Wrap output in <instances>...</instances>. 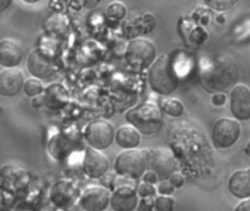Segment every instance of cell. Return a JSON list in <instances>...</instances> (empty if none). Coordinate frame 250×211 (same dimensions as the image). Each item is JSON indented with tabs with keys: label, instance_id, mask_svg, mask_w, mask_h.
<instances>
[{
	"label": "cell",
	"instance_id": "1",
	"mask_svg": "<svg viewBox=\"0 0 250 211\" xmlns=\"http://www.w3.org/2000/svg\"><path fill=\"white\" fill-rule=\"evenodd\" d=\"M202 85L215 94L232 89L238 81V68L234 59L227 53L206 56L200 62Z\"/></svg>",
	"mask_w": 250,
	"mask_h": 211
},
{
	"label": "cell",
	"instance_id": "2",
	"mask_svg": "<svg viewBox=\"0 0 250 211\" xmlns=\"http://www.w3.org/2000/svg\"><path fill=\"white\" fill-rule=\"evenodd\" d=\"M149 85L150 88L161 94H172L178 88V72L174 68V63L169 56L162 54L149 69Z\"/></svg>",
	"mask_w": 250,
	"mask_h": 211
},
{
	"label": "cell",
	"instance_id": "3",
	"mask_svg": "<svg viewBox=\"0 0 250 211\" xmlns=\"http://www.w3.org/2000/svg\"><path fill=\"white\" fill-rule=\"evenodd\" d=\"M128 125L134 126L140 134L152 135L156 134L164 125V115L158 104L155 103H143L136 106L125 115Z\"/></svg>",
	"mask_w": 250,
	"mask_h": 211
},
{
	"label": "cell",
	"instance_id": "4",
	"mask_svg": "<svg viewBox=\"0 0 250 211\" xmlns=\"http://www.w3.org/2000/svg\"><path fill=\"white\" fill-rule=\"evenodd\" d=\"M149 150H127L115 158V172L119 176L140 179L149 169Z\"/></svg>",
	"mask_w": 250,
	"mask_h": 211
},
{
	"label": "cell",
	"instance_id": "5",
	"mask_svg": "<svg viewBox=\"0 0 250 211\" xmlns=\"http://www.w3.org/2000/svg\"><path fill=\"white\" fill-rule=\"evenodd\" d=\"M158 59V52L155 44L147 38H134L128 43L125 50L127 65L134 70L150 69Z\"/></svg>",
	"mask_w": 250,
	"mask_h": 211
},
{
	"label": "cell",
	"instance_id": "6",
	"mask_svg": "<svg viewBox=\"0 0 250 211\" xmlns=\"http://www.w3.org/2000/svg\"><path fill=\"white\" fill-rule=\"evenodd\" d=\"M115 135H116V129L109 121L104 119H97L88 123L84 131V138L87 144L90 145V148L97 151H103L109 148L115 141Z\"/></svg>",
	"mask_w": 250,
	"mask_h": 211
},
{
	"label": "cell",
	"instance_id": "7",
	"mask_svg": "<svg viewBox=\"0 0 250 211\" xmlns=\"http://www.w3.org/2000/svg\"><path fill=\"white\" fill-rule=\"evenodd\" d=\"M241 135L240 122L235 119L219 118L215 121L210 132L212 142L216 148H229L232 147Z\"/></svg>",
	"mask_w": 250,
	"mask_h": 211
},
{
	"label": "cell",
	"instance_id": "8",
	"mask_svg": "<svg viewBox=\"0 0 250 211\" xmlns=\"http://www.w3.org/2000/svg\"><path fill=\"white\" fill-rule=\"evenodd\" d=\"M149 170L161 180H168L177 173V160L171 151L165 148H156L149 153Z\"/></svg>",
	"mask_w": 250,
	"mask_h": 211
},
{
	"label": "cell",
	"instance_id": "9",
	"mask_svg": "<svg viewBox=\"0 0 250 211\" xmlns=\"http://www.w3.org/2000/svg\"><path fill=\"white\" fill-rule=\"evenodd\" d=\"M110 192L103 186H90L78 198L84 211H104L110 205Z\"/></svg>",
	"mask_w": 250,
	"mask_h": 211
},
{
	"label": "cell",
	"instance_id": "10",
	"mask_svg": "<svg viewBox=\"0 0 250 211\" xmlns=\"http://www.w3.org/2000/svg\"><path fill=\"white\" fill-rule=\"evenodd\" d=\"M27 69L33 78L47 79L55 75V62L50 56L43 53L40 49L30 52L27 56Z\"/></svg>",
	"mask_w": 250,
	"mask_h": 211
},
{
	"label": "cell",
	"instance_id": "11",
	"mask_svg": "<svg viewBox=\"0 0 250 211\" xmlns=\"http://www.w3.org/2000/svg\"><path fill=\"white\" fill-rule=\"evenodd\" d=\"M229 109L235 121L250 119V88L237 84L229 92Z\"/></svg>",
	"mask_w": 250,
	"mask_h": 211
},
{
	"label": "cell",
	"instance_id": "12",
	"mask_svg": "<svg viewBox=\"0 0 250 211\" xmlns=\"http://www.w3.org/2000/svg\"><path fill=\"white\" fill-rule=\"evenodd\" d=\"M110 207L115 211H134L139 207L137 189L128 185L115 188L110 195Z\"/></svg>",
	"mask_w": 250,
	"mask_h": 211
},
{
	"label": "cell",
	"instance_id": "13",
	"mask_svg": "<svg viewBox=\"0 0 250 211\" xmlns=\"http://www.w3.org/2000/svg\"><path fill=\"white\" fill-rule=\"evenodd\" d=\"M83 170L88 177L100 179L109 170V158L93 148H87L83 158Z\"/></svg>",
	"mask_w": 250,
	"mask_h": 211
},
{
	"label": "cell",
	"instance_id": "14",
	"mask_svg": "<svg viewBox=\"0 0 250 211\" xmlns=\"http://www.w3.org/2000/svg\"><path fill=\"white\" fill-rule=\"evenodd\" d=\"M24 59L22 46L12 38L0 40V66L5 69H17Z\"/></svg>",
	"mask_w": 250,
	"mask_h": 211
},
{
	"label": "cell",
	"instance_id": "15",
	"mask_svg": "<svg viewBox=\"0 0 250 211\" xmlns=\"http://www.w3.org/2000/svg\"><path fill=\"white\" fill-rule=\"evenodd\" d=\"M24 73L18 69H5L0 72V95L2 97H15L24 91L25 84Z\"/></svg>",
	"mask_w": 250,
	"mask_h": 211
},
{
	"label": "cell",
	"instance_id": "16",
	"mask_svg": "<svg viewBox=\"0 0 250 211\" xmlns=\"http://www.w3.org/2000/svg\"><path fill=\"white\" fill-rule=\"evenodd\" d=\"M47 109L59 110L63 109L69 101L68 89L61 84H52L44 89V94L39 97Z\"/></svg>",
	"mask_w": 250,
	"mask_h": 211
},
{
	"label": "cell",
	"instance_id": "17",
	"mask_svg": "<svg viewBox=\"0 0 250 211\" xmlns=\"http://www.w3.org/2000/svg\"><path fill=\"white\" fill-rule=\"evenodd\" d=\"M77 198V189L71 180H58L50 189V199L58 207H69Z\"/></svg>",
	"mask_w": 250,
	"mask_h": 211
},
{
	"label": "cell",
	"instance_id": "18",
	"mask_svg": "<svg viewBox=\"0 0 250 211\" xmlns=\"http://www.w3.org/2000/svg\"><path fill=\"white\" fill-rule=\"evenodd\" d=\"M228 191L238 199L250 198V169L235 170L228 179Z\"/></svg>",
	"mask_w": 250,
	"mask_h": 211
},
{
	"label": "cell",
	"instance_id": "19",
	"mask_svg": "<svg viewBox=\"0 0 250 211\" xmlns=\"http://www.w3.org/2000/svg\"><path fill=\"white\" fill-rule=\"evenodd\" d=\"M142 141V134L131 125H122L116 129L115 142L124 150H137Z\"/></svg>",
	"mask_w": 250,
	"mask_h": 211
},
{
	"label": "cell",
	"instance_id": "20",
	"mask_svg": "<svg viewBox=\"0 0 250 211\" xmlns=\"http://www.w3.org/2000/svg\"><path fill=\"white\" fill-rule=\"evenodd\" d=\"M133 27H136L137 35L139 34H149L156 28V18L152 14H143L137 18V21L133 24Z\"/></svg>",
	"mask_w": 250,
	"mask_h": 211
},
{
	"label": "cell",
	"instance_id": "21",
	"mask_svg": "<svg viewBox=\"0 0 250 211\" xmlns=\"http://www.w3.org/2000/svg\"><path fill=\"white\" fill-rule=\"evenodd\" d=\"M161 110L169 116L178 118L184 113V104L177 98H168L167 97L161 101Z\"/></svg>",
	"mask_w": 250,
	"mask_h": 211
},
{
	"label": "cell",
	"instance_id": "22",
	"mask_svg": "<svg viewBox=\"0 0 250 211\" xmlns=\"http://www.w3.org/2000/svg\"><path fill=\"white\" fill-rule=\"evenodd\" d=\"M44 89L46 88H44L42 79H37V78H33V76L28 78L25 81V84H24V92L30 98H37V97L43 95Z\"/></svg>",
	"mask_w": 250,
	"mask_h": 211
},
{
	"label": "cell",
	"instance_id": "23",
	"mask_svg": "<svg viewBox=\"0 0 250 211\" xmlns=\"http://www.w3.org/2000/svg\"><path fill=\"white\" fill-rule=\"evenodd\" d=\"M106 17L110 19V21H115V22H119L122 21L125 17H127V6L121 2H113L107 6L106 9Z\"/></svg>",
	"mask_w": 250,
	"mask_h": 211
},
{
	"label": "cell",
	"instance_id": "24",
	"mask_svg": "<svg viewBox=\"0 0 250 211\" xmlns=\"http://www.w3.org/2000/svg\"><path fill=\"white\" fill-rule=\"evenodd\" d=\"M175 201L171 196L161 195L155 199V210L156 211H174Z\"/></svg>",
	"mask_w": 250,
	"mask_h": 211
},
{
	"label": "cell",
	"instance_id": "25",
	"mask_svg": "<svg viewBox=\"0 0 250 211\" xmlns=\"http://www.w3.org/2000/svg\"><path fill=\"white\" fill-rule=\"evenodd\" d=\"M235 0H206V5L215 11H225L235 5Z\"/></svg>",
	"mask_w": 250,
	"mask_h": 211
},
{
	"label": "cell",
	"instance_id": "26",
	"mask_svg": "<svg viewBox=\"0 0 250 211\" xmlns=\"http://www.w3.org/2000/svg\"><path fill=\"white\" fill-rule=\"evenodd\" d=\"M137 193H139L142 198H152V196H155V193H156L155 185H150V183L143 182V183L137 188Z\"/></svg>",
	"mask_w": 250,
	"mask_h": 211
},
{
	"label": "cell",
	"instance_id": "27",
	"mask_svg": "<svg viewBox=\"0 0 250 211\" xmlns=\"http://www.w3.org/2000/svg\"><path fill=\"white\" fill-rule=\"evenodd\" d=\"M174 191H175V188L169 183V180H162L158 186V192L165 196H169Z\"/></svg>",
	"mask_w": 250,
	"mask_h": 211
},
{
	"label": "cell",
	"instance_id": "28",
	"mask_svg": "<svg viewBox=\"0 0 250 211\" xmlns=\"http://www.w3.org/2000/svg\"><path fill=\"white\" fill-rule=\"evenodd\" d=\"M155 199H156L155 196H152V198H143L140 201V205H139L140 211H152L155 208Z\"/></svg>",
	"mask_w": 250,
	"mask_h": 211
},
{
	"label": "cell",
	"instance_id": "29",
	"mask_svg": "<svg viewBox=\"0 0 250 211\" xmlns=\"http://www.w3.org/2000/svg\"><path fill=\"white\" fill-rule=\"evenodd\" d=\"M168 180H169V183H171L174 188H181V186L184 185V177H183V175H181V173H178V172H177V173H174Z\"/></svg>",
	"mask_w": 250,
	"mask_h": 211
},
{
	"label": "cell",
	"instance_id": "30",
	"mask_svg": "<svg viewBox=\"0 0 250 211\" xmlns=\"http://www.w3.org/2000/svg\"><path fill=\"white\" fill-rule=\"evenodd\" d=\"M210 101H212V104L215 106V107H221V106H224V104H225V101H227V95H225V94H222V92H219V94H213V95H212V98H210Z\"/></svg>",
	"mask_w": 250,
	"mask_h": 211
},
{
	"label": "cell",
	"instance_id": "31",
	"mask_svg": "<svg viewBox=\"0 0 250 211\" xmlns=\"http://www.w3.org/2000/svg\"><path fill=\"white\" fill-rule=\"evenodd\" d=\"M234 211H250V199H243L240 204H237Z\"/></svg>",
	"mask_w": 250,
	"mask_h": 211
},
{
	"label": "cell",
	"instance_id": "32",
	"mask_svg": "<svg viewBox=\"0 0 250 211\" xmlns=\"http://www.w3.org/2000/svg\"><path fill=\"white\" fill-rule=\"evenodd\" d=\"M156 180H158V176L155 175V173H152L150 170L143 176V182H146V183H150V185H155L156 183Z\"/></svg>",
	"mask_w": 250,
	"mask_h": 211
},
{
	"label": "cell",
	"instance_id": "33",
	"mask_svg": "<svg viewBox=\"0 0 250 211\" xmlns=\"http://www.w3.org/2000/svg\"><path fill=\"white\" fill-rule=\"evenodd\" d=\"M12 5V0H0V14L5 12Z\"/></svg>",
	"mask_w": 250,
	"mask_h": 211
},
{
	"label": "cell",
	"instance_id": "34",
	"mask_svg": "<svg viewBox=\"0 0 250 211\" xmlns=\"http://www.w3.org/2000/svg\"><path fill=\"white\" fill-rule=\"evenodd\" d=\"M99 0H91V2H83V6L84 8H88V9H91V8H96V6H99Z\"/></svg>",
	"mask_w": 250,
	"mask_h": 211
},
{
	"label": "cell",
	"instance_id": "35",
	"mask_svg": "<svg viewBox=\"0 0 250 211\" xmlns=\"http://www.w3.org/2000/svg\"><path fill=\"white\" fill-rule=\"evenodd\" d=\"M50 8H59V11L62 9V5H58V3H50Z\"/></svg>",
	"mask_w": 250,
	"mask_h": 211
},
{
	"label": "cell",
	"instance_id": "36",
	"mask_svg": "<svg viewBox=\"0 0 250 211\" xmlns=\"http://www.w3.org/2000/svg\"><path fill=\"white\" fill-rule=\"evenodd\" d=\"M246 154L250 156V141H249V144L246 145Z\"/></svg>",
	"mask_w": 250,
	"mask_h": 211
},
{
	"label": "cell",
	"instance_id": "37",
	"mask_svg": "<svg viewBox=\"0 0 250 211\" xmlns=\"http://www.w3.org/2000/svg\"><path fill=\"white\" fill-rule=\"evenodd\" d=\"M0 72H2V66H0Z\"/></svg>",
	"mask_w": 250,
	"mask_h": 211
},
{
	"label": "cell",
	"instance_id": "38",
	"mask_svg": "<svg viewBox=\"0 0 250 211\" xmlns=\"http://www.w3.org/2000/svg\"><path fill=\"white\" fill-rule=\"evenodd\" d=\"M0 199H2V198H0Z\"/></svg>",
	"mask_w": 250,
	"mask_h": 211
}]
</instances>
